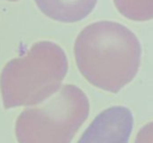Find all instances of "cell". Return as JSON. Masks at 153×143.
<instances>
[{"mask_svg":"<svg viewBox=\"0 0 153 143\" xmlns=\"http://www.w3.org/2000/svg\"><path fill=\"white\" fill-rule=\"evenodd\" d=\"M142 48L126 26L98 21L86 26L74 42V57L82 75L102 90L117 93L138 71Z\"/></svg>","mask_w":153,"mask_h":143,"instance_id":"obj_1","label":"cell"},{"mask_svg":"<svg viewBox=\"0 0 153 143\" xmlns=\"http://www.w3.org/2000/svg\"><path fill=\"white\" fill-rule=\"evenodd\" d=\"M67 71V57L59 45L49 41L36 43L1 71L3 105L13 109L43 102L59 90Z\"/></svg>","mask_w":153,"mask_h":143,"instance_id":"obj_2","label":"cell"},{"mask_svg":"<svg viewBox=\"0 0 153 143\" xmlns=\"http://www.w3.org/2000/svg\"><path fill=\"white\" fill-rule=\"evenodd\" d=\"M89 115L85 93L64 85L36 107L21 112L15 126L18 143H70Z\"/></svg>","mask_w":153,"mask_h":143,"instance_id":"obj_3","label":"cell"},{"mask_svg":"<svg viewBox=\"0 0 153 143\" xmlns=\"http://www.w3.org/2000/svg\"><path fill=\"white\" fill-rule=\"evenodd\" d=\"M133 115L126 107H111L100 113L78 143H128Z\"/></svg>","mask_w":153,"mask_h":143,"instance_id":"obj_4","label":"cell"},{"mask_svg":"<svg viewBox=\"0 0 153 143\" xmlns=\"http://www.w3.org/2000/svg\"><path fill=\"white\" fill-rule=\"evenodd\" d=\"M37 7L48 18L64 23L85 19L98 0H35Z\"/></svg>","mask_w":153,"mask_h":143,"instance_id":"obj_5","label":"cell"},{"mask_svg":"<svg viewBox=\"0 0 153 143\" xmlns=\"http://www.w3.org/2000/svg\"><path fill=\"white\" fill-rule=\"evenodd\" d=\"M115 7L125 18L132 21L153 19V0H113Z\"/></svg>","mask_w":153,"mask_h":143,"instance_id":"obj_6","label":"cell"},{"mask_svg":"<svg viewBox=\"0 0 153 143\" xmlns=\"http://www.w3.org/2000/svg\"><path fill=\"white\" fill-rule=\"evenodd\" d=\"M134 143H153V121L140 128Z\"/></svg>","mask_w":153,"mask_h":143,"instance_id":"obj_7","label":"cell"},{"mask_svg":"<svg viewBox=\"0 0 153 143\" xmlns=\"http://www.w3.org/2000/svg\"><path fill=\"white\" fill-rule=\"evenodd\" d=\"M7 1H13L14 2V1H18V0H7Z\"/></svg>","mask_w":153,"mask_h":143,"instance_id":"obj_8","label":"cell"}]
</instances>
